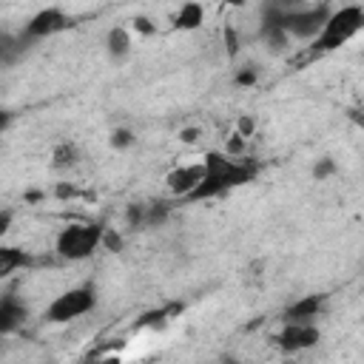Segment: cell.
Instances as JSON below:
<instances>
[{"instance_id":"7402d4cb","label":"cell","mask_w":364,"mask_h":364,"mask_svg":"<svg viewBox=\"0 0 364 364\" xmlns=\"http://www.w3.org/2000/svg\"><path fill=\"white\" fill-rule=\"evenodd\" d=\"M100 245H106L108 251H123V236H119L117 231H111V228H106L103 231V242Z\"/></svg>"},{"instance_id":"8fae6325","label":"cell","mask_w":364,"mask_h":364,"mask_svg":"<svg viewBox=\"0 0 364 364\" xmlns=\"http://www.w3.org/2000/svg\"><path fill=\"white\" fill-rule=\"evenodd\" d=\"M35 259L28 256L26 251H20V248H15V245H0V279H6V276H12L15 270H20V267H28Z\"/></svg>"},{"instance_id":"7a4b0ae2","label":"cell","mask_w":364,"mask_h":364,"mask_svg":"<svg viewBox=\"0 0 364 364\" xmlns=\"http://www.w3.org/2000/svg\"><path fill=\"white\" fill-rule=\"evenodd\" d=\"M364 26V9L361 6H342L336 12H330L327 23L322 26V32L313 38L311 49L316 51V57L327 54V51H336L345 43H350Z\"/></svg>"},{"instance_id":"484cf974","label":"cell","mask_w":364,"mask_h":364,"mask_svg":"<svg viewBox=\"0 0 364 364\" xmlns=\"http://www.w3.org/2000/svg\"><path fill=\"white\" fill-rule=\"evenodd\" d=\"M12 222H15V210H0V239L9 233Z\"/></svg>"},{"instance_id":"9a60e30c","label":"cell","mask_w":364,"mask_h":364,"mask_svg":"<svg viewBox=\"0 0 364 364\" xmlns=\"http://www.w3.org/2000/svg\"><path fill=\"white\" fill-rule=\"evenodd\" d=\"M23 49H26V40H23V38H9V35L0 38V69L17 63L20 54H23Z\"/></svg>"},{"instance_id":"5bb4252c","label":"cell","mask_w":364,"mask_h":364,"mask_svg":"<svg viewBox=\"0 0 364 364\" xmlns=\"http://www.w3.org/2000/svg\"><path fill=\"white\" fill-rule=\"evenodd\" d=\"M202 20H205V9H202L199 3H185V6L179 9V15H176L174 26H176V28H182V32H194V28H199V26H202Z\"/></svg>"},{"instance_id":"ac0fdd59","label":"cell","mask_w":364,"mask_h":364,"mask_svg":"<svg viewBox=\"0 0 364 364\" xmlns=\"http://www.w3.org/2000/svg\"><path fill=\"white\" fill-rule=\"evenodd\" d=\"M236 134H239V137H245V140H251V137L256 134V119H254L251 114L239 117V123H236Z\"/></svg>"},{"instance_id":"8992f818","label":"cell","mask_w":364,"mask_h":364,"mask_svg":"<svg viewBox=\"0 0 364 364\" xmlns=\"http://www.w3.org/2000/svg\"><path fill=\"white\" fill-rule=\"evenodd\" d=\"M72 26V17L63 12V9H57V6H49L43 12H38L32 20L26 23L23 28V40L26 43H32V40H43V38H51V35H60V32H66V28Z\"/></svg>"},{"instance_id":"6da1fadb","label":"cell","mask_w":364,"mask_h":364,"mask_svg":"<svg viewBox=\"0 0 364 364\" xmlns=\"http://www.w3.org/2000/svg\"><path fill=\"white\" fill-rule=\"evenodd\" d=\"M205 174L199 179V185L185 197L191 202H202V199H214V197H222L228 194L231 188L236 185H245L256 176V168L248 163V160H233L228 154H220V151H210L205 154V163H202Z\"/></svg>"},{"instance_id":"52a82bcc","label":"cell","mask_w":364,"mask_h":364,"mask_svg":"<svg viewBox=\"0 0 364 364\" xmlns=\"http://www.w3.org/2000/svg\"><path fill=\"white\" fill-rule=\"evenodd\" d=\"M273 342L285 353H299V350H308L319 342V330L313 327V322H285L282 333Z\"/></svg>"},{"instance_id":"2e32d148","label":"cell","mask_w":364,"mask_h":364,"mask_svg":"<svg viewBox=\"0 0 364 364\" xmlns=\"http://www.w3.org/2000/svg\"><path fill=\"white\" fill-rule=\"evenodd\" d=\"M77 160H80V151H77V145H74V142H60V145L54 148V154H51V165H54L57 171H63V168H74V165H77Z\"/></svg>"},{"instance_id":"277c9868","label":"cell","mask_w":364,"mask_h":364,"mask_svg":"<svg viewBox=\"0 0 364 364\" xmlns=\"http://www.w3.org/2000/svg\"><path fill=\"white\" fill-rule=\"evenodd\" d=\"M97 305V293L91 285H83V288H72L66 293H60L51 305L46 308L43 319L51 322V324H66V322H74L85 313H91Z\"/></svg>"},{"instance_id":"44dd1931","label":"cell","mask_w":364,"mask_h":364,"mask_svg":"<svg viewBox=\"0 0 364 364\" xmlns=\"http://www.w3.org/2000/svg\"><path fill=\"white\" fill-rule=\"evenodd\" d=\"M131 142H134L131 129H114V134H111V145L114 148H129Z\"/></svg>"},{"instance_id":"7c38bea8","label":"cell","mask_w":364,"mask_h":364,"mask_svg":"<svg viewBox=\"0 0 364 364\" xmlns=\"http://www.w3.org/2000/svg\"><path fill=\"white\" fill-rule=\"evenodd\" d=\"M259 38L265 40L267 51H273V54H285L290 49V43H293V38L285 32L282 26H276V23H262Z\"/></svg>"},{"instance_id":"4316f807","label":"cell","mask_w":364,"mask_h":364,"mask_svg":"<svg viewBox=\"0 0 364 364\" xmlns=\"http://www.w3.org/2000/svg\"><path fill=\"white\" fill-rule=\"evenodd\" d=\"M333 171H336V165H333V160H322V163L313 168V176H316V179H324V176H330Z\"/></svg>"},{"instance_id":"f1b7e54d","label":"cell","mask_w":364,"mask_h":364,"mask_svg":"<svg viewBox=\"0 0 364 364\" xmlns=\"http://www.w3.org/2000/svg\"><path fill=\"white\" fill-rule=\"evenodd\" d=\"M12 119H15V114L12 111H6V108H0V134H3L9 126H12Z\"/></svg>"},{"instance_id":"d4e9b609","label":"cell","mask_w":364,"mask_h":364,"mask_svg":"<svg viewBox=\"0 0 364 364\" xmlns=\"http://www.w3.org/2000/svg\"><path fill=\"white\" fill-rule=\"evenodd\" d=\"M225 49H228L231 57L239 51V35H236V28H225Z\"/></svg>"},{"instance_id":"3957f363","label":"cell","mask_w":364,"mask_h":364,"mask_svg":"<svg viewBox=\"0 0 364 364\" xmlns=\"http://www.w3.org/2000/svg\"><path fill=\"white\" fill-rule=\"evenodd\" d=\"M103 225L97 222H83V225H69L60 231L57 236V256L60 259H69V262H80L88 259L100 248L103 242Z\"/></svg>"},{"instance_id":"ffe728a7","label":"cell","mask_w":364,"mask_h":364,"mask_svg":"<svg viewBox=\"0 0 364 364\" xmlns=\"http://www.w3.org/2000/svg\"><path fill=\"white\" fill-rule=\"evenodd\" d=\"M131 26H134V32H137V35H145V38L157 35V26L151 23V17H142V15H140V17L131 20Z\"/></svg>"},{"instance_id":"e0dca14e","label":"cell","mask_w":364,"mask_h":364,"mask_svg":"<svg viewBox=\"0 0 364 364\" xmlns=\"http://www.w3.org/2000/svg\"><path fill=\"white\" fill-rule=\"evenodd\" d=\"M165 220H168V205H165V202H154V205H145V228L163 225Z\"/></svg>"},{"instance_id":"83f0119b","label":"cell","mask_w":364,"mask_h":364,"mask_svg":"<svg viewBox=\"0 0 364 364\" xmlns=\"http://www.w3.org/2000/svg\"><path fill=\"white\" fill-rule=\"evenodd\" d=\"M199 137H202V131H199V129H182V131H179V140L185 142V145H194Z\"/></svg>"},{"instance_id":"5b68a950","label":"cell","mask_w":364,"mask_h":364,"mask_svg":"<svg viewBox=\"0 0 364 364\" xmlns=\"http://www.w3.org/2000/svg\"><path fill=\"white\" fill-rule=\"evenodd\" d=\"M330 17V6H301L282 20V28L293 40H313Z\"/></svg>"},{"instance_id":"4fadbf2b","label":"cell","mask_w":364,"mask_h":364,"mask_svg":"<svg viewBox=\"0 0 364 364\" xmlns=\"http://www.w3.org/2000/svg\"><path fill=\"white\" fill-rule=\"evenodd\" d=\"M106 46H108V54H111L114 60H123V57L131 51V35H129V28H123V26L111 28L108 38H106Z\"/></svg>"},{"instance_id":"ba28073f","label":"cell","mask_w":364,"mask_h":364,"mask_svg":"<svg viewBox=\"0 0 364 364\" xmlns=\"http://www.w3.org/2000/svg\"><path fill=\"white\" fill-rule=\"evenodd\" d=\"M28 319V308L12 293L0 296V336L6 333H15L17 327H23V322Z\"/></svg>"},{"instance_id":"9c48e42d","label":"cell","mask_w":364,"mask_h":364,"mask_svg":"<svg viewBox=\"0 0 364 364\" xmlns=\"http://www.w3.org/2000/svg\"><path fill=\"white\" fill-rule=\"evenodd\" d=\"M202 174H205L202 163H199V165H182V168H174V171L165 176V182H168V191L185 199V197H188V194L199 185Z\"/></svg>"},{"instance_id":"f546056e","label":"cell","mask_w":364,"mask_h":364,"mask_svg":"<svg viewBox=\"0 0 364 364\" xmlns=\"http://www.w3.org/2000/svg\"><path fill=\"white\" fill-rule=\"evenodd\" d=\"M26 202H43L46 199V194L43 191H26V197H23Z\"/></svg>"},{"instance_id":"603a6c76","label":"cell","mask_w":364,"mask_h":364,"mask_svg":"<svg viewBox=\"0 0 364 364\" xmlns=\"http://www.w3.org/2000/svg\"><path fill=\"white\" fill-rule=\"evenodd\" d=\"M236 85H256V80H259V72L254 69V66H248V69H242V72H236Z\"/></svg>"},{"instance_id":"d6986e66","label":"cell","mask_w":364,"mask_h":364,"mask_svg":"<svg viewBox=\"0 0 364 364\" xmlns=\"http://www.w3.org/2000/svg\"><path fill=\"white\" fill-rule=\"evenodd\" d=\"M245 137H239V134H233V137H228V142H225V154L228 157H242L245 154Z\"/></svg>"},{"instance_id":"30bf717a","label":"cell","mask_w":364,"mask_h":364,"mask_svg":"<svg viewBox=\"0 0 364 364\" xmlns=\"http://www.w3.org/2000/svg\"><path fill=\"white\" fill-rule=\"evenodd\" d=\"M324 311V296H305L285 311V322H313Z\"/></svg>"},{"instance_id":"cb8c5ba5","label":"cell","mask_w":364,"mask_h":364,"mask_svg":"<svg viewBox=\"0 0 364 364\" xmlns=\"http://www.w3.org/2000/svg\"><path fill=\"white\" fill-rule=\"evenodd\" d=\"M54 197H57V199H74V197H80V191H77L74 185H66V182H60V185L54 188Z\"/></svg>"}]
</instances>
